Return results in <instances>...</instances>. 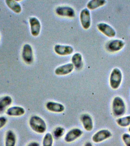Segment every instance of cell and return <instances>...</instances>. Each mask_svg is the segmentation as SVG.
I'll list each match as a JSON object with an SVG mask.
<instances>
[{
  "label": "cell",
  "mask_w": 130,
  "mask_h": 146,
  "mask_svg": "<svg viewBox=\"0 0 130 146\" xmlns=\"http://www.w3.org/2000/svg\"><path fill=\"white\" fill-rule=\"evenodd\" d=\"M112 112L115 117H121L124 116L126 111L125 102L123 98L119 96H116L112 102Z\"/></svg>",
  "instance_id": "1"
},
{
  "label": "cell",
  "mask_w": 130,
  "mask_h": 146,
  "mask_svg": "<svg viewBox=\"0 0 130 146\" xmlns=\"http://www.w3.org/2000/svg\"><path fill=\"white\" fill-rule=\"evenodd\" d=\"M29 125L34 132L39 134L44 133L47 130V125L45 121L37 115H34L30 117Z\"/></svg>",
  "instance_id": "2"
},
{
  "label": "cell",
  "mask_w": 130,
  "mask_h": 146,
  "mask_svg": "<svg viewBox=\"0 0 130 146\" xmlns=\"http://www.w3.org/2000/svg\"><path fill=\"white\" fill-rule=\"evenodd\" d=\"M123 80V74L119 68H115L111 71L109 78V84L111 88L114 90L119 88Z\"/></svg>",
  "instance_id": "3"
},
{
  "label": "cell",
  "mask_w": 130,
  "mask_h": 146,
  "mask_svg": "<svg viewBox=\"0 0 130 146\" xmlns=\"http://www.w3.org/2000/svg\"><path fill=\"white\" fill-rule=\"evenodd\" d=\"M112 135V133L109 130L103 129L93 135L92 138V141L95 143H100L109 139Z\"/></svg>",
  "instance_id": "4"
},
{
  "label": "cell",
  "mask_w": 130,
  "mask_h": 146,
  "mask_svg": "<svg viewBox=\"0 0 130 146\" xmlns=\"http://www.w3.org/2000/svg\"><path fill=\"white\" fill-rule=\"evenodd\" d=\"M125 44V42L123 40L116 39L107 42L106 45V48L109 52H117L121 50Z\"/></svg>",
  "instance_id": "5"
},
{
  "label": "cell",
  "mask_w": 130,
  "mask_h": 146,
  "mask_svg": "<svg viewBox=\"0 0 130 146\" xmlns=\"http://www.w3.org/2000/svg\"><path fill=\"white\" fill-rule=\"evenodd\" d=\"M22 58L23 61L27 64H31L34 61L32 48L30 44H25L23 46Z\"/></svg>",
  "instance_id": "6"
},
{
  "label": "cell",
  "mask_w": 130,
  "mask_h": 146,
  "mask_svg": "<svg viewBox=\"0 0 130 146\" xmlns=\"http://www.w3.org/2000/svg\"><path fill=\"white\" fill-rule=\"evenodd\" d=\"M97 26L98 29L107 37L113 38L116 36V31L108 24L100 23L98 24Z\"/></svg>",
  "instance_id": "7"
},
{
  "label": "cell",
  "mask_w": 130,
  "mask_h": 146,
  "mask_svg": "<svg viewBox=\"0 0 130 146\" xmlns=\"http://www.w3.org/2000/svg\"><path fill=\"white\" fill-rule=\"evenodd\" d=\"M83 133V131L80 129L75 128L67 132L64 139L66 142L70 143L74 142L82 136Z\"/></svg>",
  "instance_id": "8"
},
{
  "label": "cell",
  "mask_w": 130,
  "mask_h": 146,
  "mask_svg": "<svg viewBox=\"0 0 130 146\" xmlns=\"http://www.w3.org/2000/svg\"><path fill=\"white\" fill-rule=\"evenodd\" d=\"M80 20L82 27L85 29H88L91 25V14L87 8L83 9L80 13Z\"/></svg>",
  "instance_id": "9"
},
{
  "label": "cell",
  "mask_w": 130,
  "mask_h": 146,
  "mask_svg": "<svg viewBox=\"0 0 130 146\" xmlns=\"http://www.w3.org/2000/svg\"><path fill=\"white\" fill-rule=\"evenodd\" d=\"M56 13L61 17L74 18L75 17V10L71 7L64 6H59L56 9Z\"/></svg>",
  "instance_id": "10"
},
{
  "label": "cell",
  "mask_w": 130,
  "mask_h": 146,
  "mask_svg": "<svg viewBox=\"0 0 130 146\" xmlns=\"http://www.w3.org/2000/svg\"><path fill=\"white\" fill-rule=\"evenodd\" d=\"M31 34L34 36H38L40 32L41 25L39 20L35 17L29 18Z\"/></svg>",
  "instance_id": "11"
},
{
  "label": "cell",
  "mask_w": 130,
  "mask_h": 146,
  "mask_svg": "<svg viewBox=\"0 0 130 146\" xmlns=\"http://www.w3.org/2000/svg\"><path fill=\"white\" fill-rule=\"evenodd\" d=\"M26 111L21 106H13L9 107L5 111L7 115L12 117H19L25 115Z\"/></svg>",
  "instance_id": "12"
},
{
  "label": "cell",
  "mask_w": 130,
  "mask_h": 146,
  "mask_svg": "<svg viewBox=\"0 0 130 146\" xmlns=\"http://www.w3.org/2000/svg\"><path fill=\"white\" fill-rule=\"evenodd\" d=\"M56 53L60 56L68 55L72 54L74 51L72 47L70 45L56 44L54 47Z\"/></svg>",
  "instance_id": "13"
},
{
  "label": "cell",
  "mask_w": 130,
  "mask_h": 146,
  "mask_svg": "<svg viewBox=\"0 0 130 146\" xmlns=\"http://www.w3.org/2000/svg\"><path fill=\"white\" fill-rule=\"evenodd\" d=\"M74 68L73 64L69 63L57 67L55 70L54 73L56 75L59 76L66 75L71 73L74 70Z\"/></svg>",
  "instance_id": "14"
},
{
  "label": "cell",
  "mask_w": 130,
  "mask_h": 146,
  "mask_svg": "<svg viewBox=\"0 0 130 146\" xmlns=\"http://www.w3.org/2000/svg\"><path fill=\"white\" fill-rule=\"evenodd\" d=\"M45 106L48 110L54 113H62L65 109L64 106L62 104L53 101L48 102Z\"/></svg>",
  "instance_id": "15"
},
{
  "label": "cell",
  "mask_w": 130,
  "mask_h": 146,
  "mask_svg": "<svg viewBox=\"0 0 130 146\" xmlns=\"http://www.w3.org/2000/svg\"><path fill=\"white\" fill-rule=\"evenodd\" d=\"M80 120L84 129L87 131H91L93 129V121L92 117L89 114H82Z\"/></svg>",
  "instance_id": "16"
},
{
  "label": "cell",
  "mask_w": 130,
  "mask_h": 146,
  "mask_svg": "<svg viewBox=\"0 0 130 146\" xmlns=\"http://www.w3.org/2000/svg\"><path fill=\"white\" fill-rule=\"evenodd\" d=\"M13 103V99L10 96L6 95L0 97V114L6 111Z\"/></svg>",
  "instance_id": "17"
},
{
  "label": "cell",
  "mask_w": 130,
  "mask_h": 146,
  "mask_svg": "<svg viewBox=\"0 0 130 146\" xmlns=\"http://www.w3.org/2000/svg\"><path fill=\"white\" fill-rule=\"evenodd\" d=\"M17 138L15 133L11 130H9L6 133L5 146H16Z\"/></svg>",
  "instance_id": "18"
},
{
  "label": "cell",
  "mask_w": 130,
  "mask_h": 146,
  "mask_svg": "<svg viewBox=\"0 0 130 146\" xmlns=\"http://www.w3.org/2000/svg\"><path fill=\"white\" fill-rule=\"evenodd\" d=\"M71 60L72 64L76 69H80L83 67V58L80 53L77 52L73 55Z\"/></svg>",
  "instance_id": "19"
},
{
  "label": "cell",
  "mask_w": 130,
  "mask_h": 146,
  "mask_svg": "<svg viewBox=\"0 0 130 146\" xmlns=\"http://www.w3.org/2000/svg\"><path fill=\"white\" fill-rule=\"evenodd\" d=\"M6 4L8 7L16 13H19L22 11V7L21 5L16 1H9L6 0L5 1Z\"/></svg>",
  "instance_id": "20"
},
{
  "label": "cell",
  "mask_w": 130,
  "mask_h": 146,
  "mask_svg": "<svg viewBox=\"0 0 130 146\" xmlns=\"http://www.w3.org/2000/svg\"><path fill=\"white\" fill-rule=\"evenodd\" d=\"M106 3L105 0H91L88 2L87 7L90 10H94L105 5Z\"/></svg>",
  "instance_id": "21"
},
{
  "label": "cell",
  "mask_w": 130,
  "mask_h": 146,
  "mask_svg": "<svg viewBox=\"0 0 130 146\" xmlns=\"http://www.w3.org/2000/svg\"><path fill=\"white\" fill-rule=\"evenodd\" d=\"M119 126L121 127H126L130 126V115L118 117L116 120Z\"/></svg>",
  "instance_id": "22"
},
{
  "label": "cell",
  "mask_w": 130,
  "mask_h": 146,
  "mask_svg": "<svg viewBox=\"0 0 130 146\" xmlns=\"http://www.w3.org/2000/svg\"><path fill=\"white\" fill-rule=\"evenodd\" d=\"M53 137L51 133H46L42 141V146H53Z\"/></svg>",
  "instance_id": "23"
},
{
  "label": "cell",
  "mask_w": 130,
  "mask_h": 146,
  "mask_svg": "<svg viewBox=\"0 0 130 146\" xmlns=\"http://www.w3.org/2000/svg\"><path fill=\"white\" fill-rule=\"evenodd\" d=\"M65 132V129L63 127H58L54 130L53 135L56 139H58L63 136Z\"/></svg>",
  "instance_id": "24"
},
{
  "label": "cell",
  "mask_w": 130,
  "mask_h": 146,
  "mask_svg": "<svg viewBox=\"0 0 130 146\" xmlns=\"http://www.w3.org/2000/svg\"><path fill=\"white\" fill-rule=\"evenodd\" d=\"M122 139L125 146H130V134L127 133H123Z\"/></svg>",
  "instance_id": "25"
},
{
  "label": "cell",
  "mask_w": 130,
  "mask_h": 146,
  "mask_svg": "<svg viewBox=\"0 0 130 146\" xmlns=\"http://www.w3.org/2000/svg\"><path fill=\"white\" fill-rule=\"evenodd\" d=\"M8 122L7 118L5 116H0V129L6 125Z\"/></svg>",
  "instance_id": "26"
},
{
  "label": "cell",
  "mask_w": 130,
  "mask_h": 146,
  "mask_svg": "<svg viewBox=\"0 0 130 146\" xmlns=\"http://www.w3.org/2000/svg\"><path fill=\"white\" fill-rule=\"evenodd\" d=\"M26 146H40V144L36 141H32L29 143Z\"/></svg>",
  "instance_id": "27"
},
{
  "label": "cell",
  "mask_w": 130,
  "mask_h": 146,
  "mask_svg": "<svg viewBox=\"0 0 130 146\" xmlns=\"http://www.w3.org/2000/svg\"><path fill=\"white\" fill-rule=\"evenodd\" d=\"M84 146H93V145L91 142L88 141V142L86 143Z\"/></svg>",
  "instance_id": "28"
},
{
  "label": "cell",
  "mask_w": 130,
  "mask_h": 146,
  "mask_svg": "<svg viewBox=\"0 0 130 146\" xmlns=\"http://www.w3.org/2000/svg\"><path fill=\"white\" fill-rule=\"evenodd\" d=\"M128 130L129 132L130 133V126H129V127L128 129Z\"/></svg>",
  "instance_id": "29"
},
{
  "label": "cell",
  "mask_w": 130,
  "mask_h": 146,
  "mask_svg": "<svg viewBox=\"0 0 130 146\" xmlns=\"http://www.w3.org/2000/svg\"><path fill=\"white\" fill-rule=\"evenodd\" d=\"M0 38H1V33H0Z\"/></svg>",
  "instance_id": "30"
}]
</instances>
